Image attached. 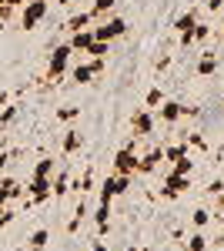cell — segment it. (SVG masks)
Here are the masks:
<instances>
[{
    "label": "cell",
    "instance_id": "cell-1",
    "mask_svg": "<svg viewBox=\"0 0 224 251\" xmlns=\"http://www.w3.org/2000/svg\"><path fill=\"white\" fill-rule=\"evenodd\" d=\"M104 67H107L104 57H84L80 64L71 67V80H74V84H94V77L104 74Z\"/></svg>",
    "mask_w": 224,
    "mask_h": 251
},
{
    "label": "cell",
    "instance_id": "cell-2",
    "mask_svg": "<svg viewBox=\"0 0 224 251\" xmlns=\"http://www.w3.org/2000/svg\"><path fill=\"white\" fill-rule=\"evenodd\" d=\"M71 57H74L71 44H57L50 54V64H47V80H60L64 74H71Z\"/></svg>",
    "mask_w": 224,
    "mask_h": 251
},
{
    "label": "cell",
    "instance_id": "cell-3",
    "mask_svg": "<svg viewBox=\"0 0 224 251\" xmlns=\"http://www.w3.org/2000/svg\"><path fill=\"white\" fill-rule=\"evenodd\" d=\"M127 34V20L124 17H100V27H94V40H117Z\"/></svg>",
    "mask_w": 224,
    "mask_h": 251
},
{
    "label": "cell",
    "instance_id": "cell-4",
    "mask_svg": "<svg viewBox=\"0 0 224 251\" xmlns=\"http://www.w3.org/2000/svg\"><path fill=\"white\" fill-rule=\"evenodd\" d=\"M47 17V0H27L20 7V27L24 30H37V24Z\"/></svg>",
    "mask_w": 224,
    "mask_h": 251
},
{
    "label": "cell",
    "instance_id": "cell-5",
    "mask_svg": "<svg viewBox=\"0 0 224 251\" xmlns=\"http://www.w3.org/2000/svg\"><path fill=\"white\" fill-rule=\"evenodd\" d=\"M191 188V174H174V171H164V188H161V198L164 201H174Z\"/></svg>",
    "mask_w": 224,
    "mask_h": 251
},
{
    "label": "cell",
    "instance_id": "cell-6",
    "mask_svg": "<svg viewBox=\"0 0 224 251\" xmlns=\"http://www.w3.org/2000/svg\"><path fill=\"white\" fill-rule=\"evenodd\" d=\"M137 148H134V141H127L117 154H114V174H137Z\"/></svg>",
    "mask_w": 224,
    "mask_h": 251
},
{
    "label": "cell",
    "instance_id": "cell-7",
    "mask_svg": "<svg viewBox=\"0 0 224 251\" xmlns=\"http://www.w3.org/2000/svg\"><path fill=\"white\" fill-rule=\"evenodd\" d=\"M154 127H157V114L150 111V107H141V111H134L131 117V131L137 137H150L154 134Z\"/></svg>",
    "mask_w": 224,
    "mask_h": 251
},
{
    "label": "cell",
    "instance_id": "cell-8",
    "mask_svg": "<svg viewBox=\"0 0 224 251\" xmlns=\"http://www.w3.org/2000/svg\"><path fill=\"white\" fill-rule=\"evenodd\" d=\"M194 24H198V10H187V14H181V17L174 20V30L181 37V47H194V37H191Z\"/></svg>",
    "mask_w": 224,
    "mask_h": 251
},
{
    "label": "cell",
    "instance_id": "cell-9",
    "mask_svg": "<svg viewBox=\"0 0 224 251\" xmlns=\"http://www.w3.org/2000/svg\"><path fill=\"white\" fill-rule=\"evenodd\" d=\"M154 114H157V121H161V124H177V121L184 117V104H181V100H164Z\"/></svg>",
    "mask_w": 224,
    "mask_h": 251
},
{
    "label": "cell",
    "instance_id": "cell-10",
    "mask_svg": "<svg viewBox=\"0 0 224 251\" xmlns=\"http://www.w3.org/2000/svg\"><path fill=\"white\" fill-rule=\"evenodd\" d=\"M161 161H164V148H150L148 154L137 157V174H154L161 168Z\"/></svg>",
    "mask_w": 224,
    "mask_h": 251
},
{
    "label": "cell",
    "instance_id": "cell-11",
    "mask_svg": "<svg viewBox=\"0 0 224 251\" xmlns=\"http://www.w3.org/2000/svg\"><path fill=\"white\" fill-rule=\"evenodd\" d=\"M80 148H84V134L74 131V127H71V131H64V137H60V151H64V157L77 154Z\"/></svg>",
    "mask_w": 224,
    "mask_h": 251
},
{
    "label": "cell",
    "instance_id": "cell-12",
    "mask_svg": "<svg viewBox=\"0 0 224 251\" xmlns=\"http://www.w3.org/2000/svg\"><path fill=\"white\" fill-rule=\"evenodd\" d=\"M67 44H71V50H74V54H80V57H84V54H87V47L94 44V27L71 34V40H67Z\"/></svg>",
    "mask_w": 224,
    "mask_h": 251
},
{
    "label": "cell",
    "instance_id": "cell-13",
    "mask_svg": "<svg viewBox=\"0 0 224 251\" xmlns=\"http://www.w3.org/2000/svg\"><path fill=\"white\" fill-rule=\"evenodd\" d=\"M67 191H71V171L60 168V171H54V177H50V194H54V198H64Z\"/></svg>",
    "mask_w": 224,
    "mask_h": 251
},
{
    "label": "cell",
    "instance_id": "cell-14",
    "mask_svg": "<svg viewBox=\"0 0 224 251\" xmlns=\"http://www.w3.org/2000/svg\"><path fill=\"white\" fill-rule=\"evenodd\" d=\"M198 77H211V74H218V54L214 50H204L201 57H198Z\"/></svg>",
    "mask_w": 224,
    "mask_h": 251
},
{
    "label": "cell",
    "instance_id": "cell-15",
    "mask_svg": "<svg viewBox=\"0 0 224 251\" xmlns=\"http://www.w3.org/2000/svg\"><path fill=\"white\" fill-rule=\"evenodd\" d=\"M0 188H3V191H7V198H10V201H24V184H20L17 177H10V174H3V177H0Z\"/></svg>",
    "mask_w": 224,
    "mask_h": 251
},
{
    "label": "cell",
    "instance_id": "cell-16",
    "mask_svg": "<svg viewBox=\"0 0 224 251\" xmlns=\"http://www.w3.org/2000/svg\"><path fill=\"white\" fill-rule=\"evenodd\" d=\"M94 20H97V17H94L91 10H87V14H74V17H71L67 24H64V30H71V34H77V30H87V27H91Z\"/></svg>",
    "mask_w": 224,
    "mask_h": 251
},
{
    "label": "cell",
    "instance_id": "cell-17",
    "mask_svg": "<svg viewBox=\"0 0 224 251\" xmlns=\"http://www.w3.org/2000/svg\"><path fill=\"white\" fill-rule=\"evenodd\" d=\"M54 171H57L54 157H40L37 164H34V177H54Z\"/></svg>",
    "mask_w": 224,
    "mask_h": 251
},
{
    "label": "cell",
    "instance_id": "cell-18",
    "mask_svg": "<svg viewBox=\"0 0 224 251\" xmlns=\"http://www.w3.org/2000/svg\"><path fill=\"white\" fill-rule=\"evenodd\" d=\"M47 241H50V231H47V228H37V231L27 238L30 251H44V248H47Z\"/></svg>",
    "mask_w": 224,
    "mask_h": 251
},
{
    "label": "cell",
    "instance_id": "cell-19",
    "mask_svg": "<svg viewBox=\"0 0 224 251\" xmlns=\"http://www.w3.org/2000/svg\"><path fill=\"white\" fill-rule=\"evenodd\" d=\"M207 248H211V241H207L204 231H194L191 238H187V245H184V251H207Z\"/></svg>",
    "mask_w": 224,
    "mask_h": 251
},
{
    "label": "cell",
    "instance_id": "cell-20",
    "mask_svg": "<svg viewBox=\"0 0 224 251\" xmlns=\"http://www.w3.org/2000/svg\"><path fill=\"white\" fill-rule=\"evenodd\" d=\"M54 117H57V121H64V124H71V121L80 117V107H77V104H64V107H57V111H54Z\"/></svg>",
    "mask_w": 224,
    "mask_h": 251
},
{
    "label": "cell",
    "instance_id": "cell-21",
    "mask_svg": "<svg viewBox=\"0 0 224 251\" xmlns=\"http://www.w3.org/2000/svg\"><path fill=\"white\" fill-rule=\"evenodd\" d=\"M214 34V27L211 24H204V20H198L194 24V30H191V37H194V44H207V37Z\"/></svg>",
    "mask_w": 224,
    "mask_h": 251
},
{
    "label": "cell",
    "instance_id": "cell-22",
    "mask_svg": "<svg viewBox=\"0 0 224 251\" xmlns=\"http://www.w3.org/2000/svg\"><path fill=\"white\" fill-rule=\"evenodd\" d=\"M71 188H74V191H77V194H84V191H91V188H94V171H91V168H87V171L80 174V177H77V181H71Z\"/></svg>",
    "mask_w": 224,
    "mask_h": 251
},
{
    "label": "cell",
    "instance_id": "cell-23",
    "mask_svg": "<svg viewBox=\"0 0 224 251\" xmlns=\"http://www.w3.org/2000/svg\"><path fill=\"white\" fill-rule=\"evenodd\" d=\"M134 184V174H114V198L117 194H127Z\"/></svg>",
    "mask_w": 224,
    "mask_h": 251
},
{
    "label": "cell",
    "instance_id": "cell-24",
    "mask_svg": "<svg viewBox=\"0 0 224 251\" xmlns=\"http://www.w3.org/2000/svg\"><path fill=\"white\" fill-rule=\"evenodd\" d=\"M191 151H187V144H171V148H164V161L168 164H174V161H181V157H187Z\"/></svg>",
    "mask_w": 224,
    "mask_h": 251
},
{
    "label": "cell",
    "instance_id": "cell-25",
    "mask_svg": "<svg viewBox=\"0 0 224 251\" xmlns=\"http://www.w3.org/2000/svg\"><path fill=\"white\" fill-rule=\"evenodd\" d=\"M161 104H164V91H161V87H150L148 94H144V107H150V111H157Z\"/></svg>",
    "mask_w": 224,
    "mask_h": 251
},
{
    "label": "cell",
    "instance_id": "cell-26",
    "mask_svg": "<svg viewBox=\"0 0 224 251\" xmlns=\"http://www.w3.org/2000/svg\"><path fill=\"white\" fill-rule=\"evenodd\" d=\"M191 225H194L198 231H204L207 225H211V211H207V208H194V214H191Z\"/></svg>",
    "mask_w": 224,
    "mask_h": 251
},
{
    "label": "cell",
    "instance_id": "cell-27",
    "mask_svg": "<svg viewBox=\"0 0 224 251\" xmlns=\"http://www.w3.org/2000/svg\"><path fill=\"white\" fill-rule=\"evenodd\" d=\"M107 54H111V44H107V40H94L84 57H104V60H107Z\"/></svg>",
    "mask_w": 224,
    "mask_h": 251
},
{
    "label": "cell",
    "instance_id": "cell-28",
    "mask_svg": "<svg viewBox=\"0 0 224 251\" xmlns=\"http://www.w3.org/2000/svg\"><path fill=\"white\" fill-rule=\"evenodd\" d=\"M17 117H20V104H10V107H3V111H0V127H10Z\"/></svg>",
    "mask_w": 224,
    "mask_h": 251
},
{
    "label": "cell",
    "instance_id": "cell-29",
    "mask_svg": "<svg viewBox=\"0 0 224 251\" xmlns=\"http://www.w3.org/2000/svg\"><path fill=\"white\" fill-rule=\"evenodd\" d=\"M114 3H117V0H94L91 14H94V17H107V14L114 10Z\"/></svg>",
    "mask_w": 224,
    "mask_h": 251
},
{
    "label": "cell",
    "instance_id": "cell-30",
    "mask_svg": "<svg viewBox=\"0 0 224 251\" xmlns=\"http://www.w3.org/2000/svg\"><path fill=\"white\" fill-rule=\"evenodd\" d=\"M168 171H174V174H191V171H194V161H191V154L181 157V161H174Z\"/></svg>",
    "mask_w": 224,
    "mask_h": 251
},
{
    "label": "cell",
    "instance_id": "cell-31",
    "mask_svg": "<svg viewBox=\"0 0 224 251\" xmlns=\"http://www.w3.org/2000/svg\"><path fill=\"white\" fill-rule=\"evenodd\" d=\"M207 194H224V177H214V181L207 184Z\"/></svg>",
    "mask_w": 224,
    "mask_h": 251
},
{
    "label": "cell",
    "instance_id": "cell-32",
    "mask_svg": "<svg viewBox=\"0 0 224 251\" xmlns=\"http://www.w3.org/2000/svg\"><path fill=\"white\" fill-rule=\"evenodd\" d=\"M14 218H17V214L10 211V208H0V228H7V225H10Z\"/></svg>",
    "mask_w": 224,
    "mask_h": 251
},
{
    "label": "cell",
    "instance_id": "cell-33",
    "mask_svg": "<svg viewBox=\"0 0 224 251\" xmlns=\"http://www.w3.org/2000/svg\"><path fill=\"white\" fill-rule=\"evenodd\" d=\"M87 214H91V211H87V204H84V201H77V211H74V218H80V221H84Z\"/></svg>",
    "mask_w": 224,
    "mask_h": 251
},
{
    "label": "cell",
    "instance_id": "cell-34",
    "mask_svg": "<svg viewBox=\"0 0 224 251\" xmlns=\"http://www.w3.org/2000/svg\"><path fill=\"white\" fill-rule=\"evenodd\" d=\"M91 251H111V248H107V241H104V238H97V241L91 245Z\"/></svg>",
    "mask_w": 224,
    "mask_h": 251
},
{
    "label": "cell",
    "instance_id": "cell-35",
    "mask_svg": "<svg viewBox=\"0 0 224 251\" xmlns=\"http://www.w3.org/2000/svg\"><path fill=\"white\" fill-rule=\"evenodd\" d=\"M207 10L214 14V10H224V0H207Z\"/></svg>",
    "mask_w": 224,
    "mask_h": 251
},
{
    "label": "cell",
    "instance_id": "cell-36",
    "mask_svg": "<svg viewBox=\"0 0 224 251\" xmlns=\"http://www.w3.org/2000/svg\"><path fill=\"white\" fill-rule=\"evenodd\" d=\"M7 204H10V198H7V191L0 188V208H7Z\"/></svg>",
    "mask_w": 224,
    "mask_h": 251
},
{
    "label": "cell",
    "instance_id": "cell-37",
    "mask_svg": "<svg viewBox=\"0 0 224 251\" xmlns=\"http://www.w3.org/2000/svg\"><path fill=\"white\" fill-rule=\"evenodd\" d=\"M57 3H60V7H71V3H74V0H57Z\"/></svg>",
    "mask_w": 224,
    "mask_h": 251
},
{
    "label": "cell",
    "instance_id": "cell-38",
    "mask_svg": "<svg viewBox=\"0 0 224 251\" xmlns=\"http://www.w3.org/2000/svg\"><path fill=\"white\" fill-rule=\"evenodd\" d=\"M0 7H10V0H0Z\"/></svg>",
    "mask_w": 224,
    "mask_h": 251
},
{
    "label": "cell",
    "instance_id": "cell-39",
    "mask_svg": "<svg viewBox=\"0 0 224 251\" xmlns=\"http://www.w3.org/2000/svg\"><path fill=\"white\" fill-rule=\"evenodd\" d=\"M218 34H221V40H224V27H221V30H218Z\"/></svg>",
    "mask_w": 224,
    "mask_h": 251
},
{
    "label": "cell",
    "instance_id": "cell-40",
    "mask_svg": "<svg viewBox=\"0 0 224 251\" xmlns=\"http://www.w3.org/2000/svg\"><path fill=\"white\" fill-rule=\"evenodd\" d=\"M221 204H224V194H221Z\"/></svg>",
    "mask_w": 224,
    "mask_h": 251
},
{
    "label": "cell",
    "instance_id": "cell-41",
    "mask_svg": "<svg viewBox=\"0 0 224 251\" xmlns=\"http://www.w3.org/2000/svg\"><path fill=\"white\" fill-rule=\"evenodd\" d=\"M221 107H224V97H221Z\"/></svg>",
    "mask_w": 224,
    "mask_h": 251
},
{
    "label": "cell",
    "instance_id": "cell-42",
    "mask_svg": "<svg viewBox=\"0 0 224 251\" xmlns=\"http://www.w3.org/2000/svg\"><path fill=\"white\" fill-rule=\"evenodd\" d=\"M127 251H137V248H127Z\"/></svg>",
    "mask_w": 224,
    "mask_h": 251
}]
</instances>
